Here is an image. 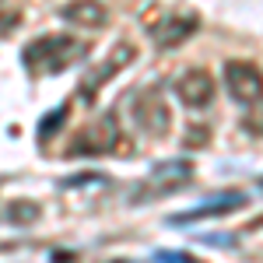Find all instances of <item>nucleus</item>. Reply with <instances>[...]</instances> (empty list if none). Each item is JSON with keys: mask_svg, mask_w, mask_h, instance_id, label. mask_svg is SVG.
<instances>
[{"mask_svg": "<svg viewBox=\"0 0 263 263\" xmlns=\"http://www.w3.org/2000/svg\"><path fill=\"white\" fill-rule=\"evenodd\" d=\"M84 57V46L70 35H39L35 42H28L21 49V63L35 74V78H46V74H60L70 63H78Z\"/></svg>", "mask_w": 263, "mask_h": 263, "instance_id": "1", "label": "nucleus"}, {"mask_svg": "<svg viewBox=\"0 0 263 263\" xmlns=\"http://www.w3.org/2000/svg\"><path fill=\"white\" fill-rule=\"evenodd\" d=\"M224 91L239 105H256L260 102V67L249 60H228L224 63Z\"/></svg>", "mask_w": 263, "mask_h": 263, "instance_id": "2", "label": "nucleus"}, {"mask_svg": "<svg viewBox=\"0 0 263 263\" xmlns=\"http://www.w3.org/2000/svg\"><path fill=\"white\" fill-rule=\"evenodd\" d=\"M172 91H176V99L186 109H207L214 102V78L203 67H190V70H182L179 78H176Z\"/></svg>", "mask_w": 263, "mask_h": 263, "instance_id": "3", "label": "nucleus"}, {"mask_svg": "<svg viewBox=\"0 0 263 263\" xmlns=\"http://www.w3.org/2000/svg\"><path fill=\"white\" fill-rule=\"evenodd\" d=\"M249 200L246 193H221V197H211V200L197 203V207H190V211H182L176 218H168V224H193V221H207V218H221L228 211H235V207H242Z\"/></svg>", "mask_w": 263, "mask_h": 263, "instance_id": "4", "label": "nucleus"}, {"mask_svg": "<svg viewBox=\"0 0 263 263\" xmlns=\"http://www.w3.org/2000/svg\"><path fill=\"white\" fill-rule=\"evenodd\" d=\"M193 32H197V14H176V18H165V25L155 28V42H158V49H176Z\"/></svg>", "mask_w": 263, "mask_h": 263, "instance_id": "5", "label": "nucleus"}, {"mask_svg": "<svg viewBox=\"0 0 263 263\" xmlns=\"http://www.w3.org/2000/svg\"><path fill=\"white\" fill-rule=\"evenodd\" d=\"M63 21H70V25H81V28H102L105 18H109V11L102 7L99 0H74V4H67L60 11Z\"/></svg>", "mask_w": 263, "mask_h": 263, "instance_id": "6", "label": "nucleus"}, {"mask_svg": "<svg viewBox=\"0 0 263 263\" xmlns=\"http://www.w3.org/2000/svg\"><path fill=\"white\" fill-rule=\"evenodd\" d=\"M155 260L158 263H203V260H193L190 253H158Z\"/></svg>", "mask_w": 263, "mask_h": 263, "instance_id": "7", "label": "nucleus"}, {"mask_svg": "<svg viewBox=\"0 0 263 263\" xmlns=\"http://www.w3.org/2000/svg\"><path fill=\"white\" fill-rule=\"evenodd\" d=\"M63 116H67V105L57 109V116H46V120H42V126H39V137H42V141H46V130H49V126H60V123H63Z\"/></svg>", "mask_w": 263, "mask_h": 263, "instance_id": "8", "label": "nucleus"}]
</instances>
